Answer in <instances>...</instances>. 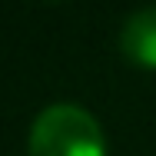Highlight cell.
Instances as JSON below:
<instances>
[{
  "label": "cell",
  "instance_id": "1",
  "mask_svg": "<svg viewBox=\"0 0 156 156\" xmlns=\"http://www.w3.org/2000/svg\"><path fill=\"white\" fill-rule=\"evenodd\" d=\"M30 156H106L103 129L83 106L53 103L30 126Z\"/></svg>",
  "mask_w": 156,
  "mask_h": 156
},
{
  "label": "cell",
  "instance_id": "2",
  "mask_svg": "<svg viewBox=\"0 0 156 156\" xmlns=\"http://www.w3.org/2000/svg\"><path fill=\"white\" fill-rule=\"evenodd\" d=\"M120 47H123V53L133 63L156 70V7L136 10V13L123 23Z\"/></svg>",
  "mask_w": 156,
  "mask_h": 156
}]
</instances>
